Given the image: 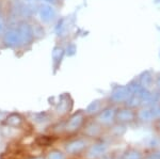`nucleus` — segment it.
I'll return each mask as SVG.
<instances>
[{
  "label": "nucleus",
  "mask_w": 160,
  "mask_h": 159,
  "mask_svg": "<svg viewBox=\"0 0 160 159\" xmlns=\"http://www.w3.org/2000/svg\"><path fill=\"white\" fill-rule=\"evenodd\" d=\"M38 15L41 22L44 24H51L57 20V10L53 6L49 3H42L38 7Z\"/></svg>",
  "instance_id": "obj_2"
},
{
  "label": "nucleus",
  "mask_w": 160,
  "mask_h": 159,
  "mask_svg": "<svg viewBox=\"0 0 160 159\" xmlns=\"http://www.w3.org/2000/svg\"><path fill=\"white\" fill-rule=\"evenodd\" d=\"M25 1H26V2H33L34 0H25Z\"/></svg>",
  "instance_id": "obj_10"
},
{
  "label": "nucleus",
  "mask_w": 160,
  "mask_h": 159,
  "mask_svg": "<svg viewBox=\"0 0 160 159\" xmlns=\"http://www.w3.org/2000/svg\"><path fill=\"white\" fill-rule=\"evenodd\" d=\"M45 3H49L51 6H57V4H59V0H43Z\"/></svg>",
  "instance_id": "obj_8"
},
{
  "label": "nucleus",
  "mask_w": 160,
  "mask_h": 159,
  "mask_svg": "<svg viewBox=\"0 0 160 159\" xmlns=\"http://www.w3.org/2000/svg\"><path fill=\"white\" fill-rule=\"evenodd\" d=\"M139 83L144 88H148L152 84L155 83V75L152 71H144L139 76Z\"/></svg>",
  "instance_id": "obj_5"
},
{
  "label": "nucleus",
  "mask_w": 160,
  "mask_h": 159,
  "mask_svg": "<svg viewBox=\"0 0 160 159\" xmlns=\"http://www.w3.org/2000/svg\"><path fill=\"white\" fill-rule=\"evenodd\" d=\"M69 29V24L68 20L66 18H58L56 20V26H55V32L58 37H65L68 33Z\"/></svg>",
  "instance_id": "obj_4"
},
{
  "label": "nucleus",
  "mask_w": 160,
  "mask_h": 159,
  "mask_svg": "<svg viewBox=\"0 0 160 159\" xmlns=\"http://www.w3.org/2000/svg\"><path fill=\"white\" fill-rule=\"evenodd\" d=\"M64 50H65V56L73 57L75 53L77 52V47L74 43H68V44L66 45V47L64 48Z\"/></svg>",
  "instance_id": "obj_7"
},
{
  "label": "nucleus",
  "mask_w": 160,
  "mask_h": 159,
  "mask_svg": "<svg viewBox=\"0 0 160 159\" xmlns=\"http://www.w3.org/2000/svg\"><path fill=\"white\" fill-rule=\"evenodd\" d=\"M2 43H3L7 47H10V48L22 46L19 32H18V29H17V25L8 26L3 35H2Z\"/></svg>",
  "instance_id": "obj_1"
},
{
  "label": "nucleus",
  "mask_w": 160,
  "mask_h": 159,
  "mask_svg": "<svg viewBox=\"0 0 160 159\" xmlns=\"http://www.w3.org/2000/svg\"><path fill=\"white\" fill-rule=\"evenodd\" d=\"M155 84L160 89V73L155 76Z\"/></svg>",
  "instance_id": "obj_9"
},
{
  "label": "nucleus",
  "mask_w": 160,
  "mask_h": 159,
  "mask_svg": "<svg viewBox=\"0 0 160 159\" xmlns=\"http://www.w3.org/2000/svg\"><path fill=\"white\" fill-rule=\"evenodd\" d=\"M156 2H159V3H160V0H156Z\"/></svg>",
  "instance_id": "obj_11"
},
{
  "label": "nucleus",
  "mask_w": 160,
  "mask_h": 159,
  "mask_svg": "<svg viewBox=\"0 0 160 159\" xmlns=\"http://www.w3.org/2000/svg\"><path fill=\"white\" fill-rule=\"evenodd\" d=\"M65 57V50L62 46H56L52 50V60L55 64H60L63 58Z\"/></svg>",
  "instance_id": "obj_6"
},
{
  "label": "nucleus",
  "mask_w": 160,
  "mask_h": 159,
  "mask_svg": "<svg viewBox=\"0 0 160 159\" xmlns=\"http://www.w3.org/2000/svg\"><path fill=\"white\" fill-rule=\"evenodd\" d=\"M157 29H158V30H159V31H160V27H157Z\"/></svg>",
  "instance_id": "obj_12"
},
{
  "label": "nucleus",
  "mask_w": 160,
  "mask_h": 159,
  "mask_svg": "<svg viewBox=\"0 0 160 159\" xmlns=\"http://www.w3.org/2000/svg\"><path fill=\"white\" fill-rule=\"evenodd\" d=\"M17 29H18V32H19L22 46L31 44L32 41L34 40V33H33L32 25H30L29 22L22 20V22H19L18 24H17Z\"/></svg>",
  "instance_id": "obj_3"
}]
</instances>
